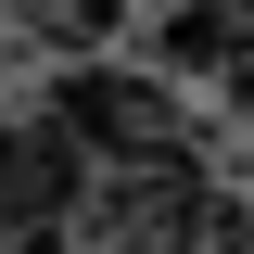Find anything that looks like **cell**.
Returning a JSON list of instances; mask_svg holds the SVG:
<instances>
[{"instance_id":"obj_2","label":"cell","mask_w":254,"mask_h":254,"mask_svg":"<svg viewBox=\"0 0 254 254\" xmlns=\"http://www.w3.org/2000/svg\"><path fill=\"white\" fill-rule=\"evenodd\" d=\"M76 203H89V153L51 115H0V254L13 242H64Z\"/></svg>"},{"instance_id":"obj_1","label":"cell","mask_w":254,"mask_h":254,"mask_svg":"<svg viewBox=\"0 0 254 254\" xmlns=\"http://www.w3.org/2000/svg\"><path fill=\"white\" fill-rule=\"evenodd\" d=\"M51 127H64L89 165H165L178 89L140 76V64H64V76H51Z\"/></svg>"},{"instance_id":"obj_4","label":"cell","mask_w":254,"mask_h":254,"mask_svg":"<svg viewBox=\"0 0 254 254\" xmlns=\"http://www.w3.org/2000/svg\"><path fill=\"white\" fill-rule=\"evenodd\" d=\"M0 13H51V0H0Z\"/></svg>"},{"instance_id":"obj_3","label":"cell","mask_w":254,"mask_h":254,"mask_svg":"<svg viewBox=\"0 0 254 254\" xmlns=\"http://www.w3.org/2000/svg\"><path fill=\"white\" fill-rule=\"evenodd\" d=\"M51 38L64 51H102V38H127V0H51Z\"/></svg>"},{"instance_id":"obj_5","label":"cell","mask_w":254,"mask_h":254,"mask_svg":"<svg viewBox=\"0 0 254 254\" xmlns=\"http://www.w3.org/2000/svg\"><path fill=\"white\" fill-rule=\"evenodd\" d=\"M229 89H242V102H254V64H242V76H229Z\"/></svg>"}]
</instances>
